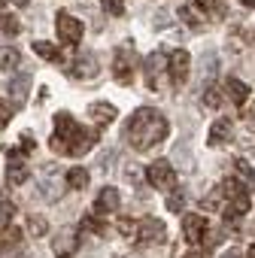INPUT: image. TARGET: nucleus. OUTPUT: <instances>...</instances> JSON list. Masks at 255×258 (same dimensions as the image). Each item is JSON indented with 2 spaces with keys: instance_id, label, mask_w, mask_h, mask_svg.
<instances>
[{
  "instance_id": "nucleus-28",
  "label": "nucleus",
  "mask_w": 255,
  "mask_h": 258,
  "mask_svg": "<svg viewBox=\"0 0 255 258\" xmlns=\"http://www.w3.org/2000/svg\"><path fill=\"white\" fill-rule=\"evenodd\" d=\"M13 216H16V207L10 201H4V204H0V231L13 225Z\"/></svg>"
},
{
  "instance_id": "nucleus-10",
  "label": "nucleus",
  "mask_w": 255,
  "mask_h": 258,
  "mask_svg": "<svg viewBox=\"0 0 255 258\" xmlns=\"http://www.w3.org/2000/svg\"><path fill=\"white\" fill-rule=\"evenodd\" d=\"M52 252L58 258H73L79 252V228H61L58 237L52 240Z\"/></svg>"
},
{
  "instance_id": "nucleus-26",
  "label": "nucleus",
  "mask_w": 255,
  "mask_h": 258,
  "mask_svg": "<svg viewBox=\"0 0 255 258\" xmlns=\"http://www.w3.org/2000/svg\"><path fill=\"white\" fill-rule=\"evenodd\" d=\"M79 231H94V234H106V225L94 216V213H88V216H82V225H79Z\"/></svg>"
},
{
  "instance_id": "nucleus-16",
  "label": "nucleus",
  "mask_w": 255,
  "mask_h": 258,
  "mask_svg": "<svg viewBox=\"0 0 255 258\" xmlns=\"http://www.w3.org/2000/svg\"><path fill=\"white\" fill-rule=\"evenodd\" d=\"M88 115L94 118V124H112L115 121V115H118V109L112 106V103H103V100H94L91 106H88Z\"/></svg>"
},
{
  "instance_id": "nucleus-12",
  "label": "nucleus",
  "mask_w": 255,
  "mask_h": 258,
  "mask_svg": "<svg viewBox=\"0 0 255 258\" xmlns=\"http://www.w3.org/2000/svg\"><path fill=\"white\" fill-rule=\"evenodd\" d=\"M97 73H100V64H97L94 52H82L70 67V76H76V79H94Z\"/></svg>"
},
{
  "instance_id": "nucleus-40",
  "label": "nucleus",
  "mask_w": 255,
  "mask_h": 258,
  "mask_svg": "<svg viewBox=\"0 0 255 258\" xmlns=\"http://www.w3.org/2000/svg\"><path fill=\"white\" fill-rule=\"evenodd\" d=\"M246 258H255V243L249 246V252H246Z\"/></svg>"
},
{
  "instance_id": "nucleus-35",
  "label": "nucleus",
  "mask_w": 255,
  "mask_h": 258,
  "mask_svg": "<svg viewBox=\"0 0 255 258\" xmlns=\"http://www.w3.org/2000/svg\"><path fill=\"white\" fill-rule=\"evenodd\" d=\"M167 210H170V213H179V210H182V195H170V198H167Z\"/></svg>"
},
{
  "instance_id": "nucleus-14",
  "label": "nucleus",
  "mask_w": 255,
  "mask_h": 258,
  "mask_svg": "<svg viewBox=\"0 0 255 258\" xmlns=\"http://www.w3.org/2000/svg\"><path fill=\"white\" fill-rule=\"evenodd\" d=\"M164 67H167L164 52H152V55H146V61H143V73H146V85H149L152 91L158 88V76L164 73Z\"/></svg>"
},
{
  "instance_id": "nucleus-1",
  "label": "nucleus",
  "mask_w": 255,
  "mask_h": 258,
  "mask_svg": "<svg viewBox=\"0 0 255 258\" xmlns=\"http://www.w3.org/2000/svg\"><path fill=\"white\" fill-rule=\"evenodd\" d=\"M167 134H170L167 118L158 109H152V106H140L131 118H128V124H124V140H128V146L137 149V152L155 149L158 143L167 140Z\"/></svg>"
},
{
  "instance_id": "nucleus-32",
  "label": "nucleus",
  "mask_w": 255,
  "mask_h": 258,
  "mask_svg": "<svg viewBox=\"0 0 255 258\" xmlns=\"http://www.w3.org/2000/svg\"><path fill=\"white\" fill-rule=\"evenodd\" d=\"M19 140H22V143L16 146V152H19V155H31V152H34V140H31V134H22Z\"/></svg>"
},
{
  "instance_id": "nucleus-21",
  "label": "nucleus",
  "mask_w": 255,
  "mask_h": 258,
  "mask_svg": "<svg viewBox=\"0 0 255 258\" xmlns=\"http://www.w3.org/2000/svg\"><path fill=\"white\" fill-rule=\"evenodd\" d=\"M195 7L204 10L210 19H222V16L228 13V4H225V0H195Z\"/></svg>"
},
{
  "instance_id": "nucleus-34",
  "label": "nucleus",
  "mask_w": 255,
  "mask_h": 258,
  "mask_svg": "<svg viewBox=\"0 0 255 258\" xmlns=\"http://www.w3.org/2000/svg\"><path fill=\"white\" fill-rule=\"evenodd\" d=\"M179 16H182V22H185V25H188V28H195V31H198V28H201V25H198V19H195V13H192V10H188V7H185V10H182V13H179Z\"/></svg>"
},
{
  "instance_id": "nucleus-18",
  "label": "nucleus",
  "mask_w": 255,
  "mask_h": 258,
  "mask_svg": "<svg viewBox=\"0 0 255 258\" xmlns=\"http://www.w3.org/2000/svg\"><path fill=\"white\" fill-rule=\"evenodd\" d=\"M222 94H228V100H231V103L243 106V103L249 100V85H246V82H240V79H228V82H225V88H222Z\"/></svg>"
},
{
  "instance_id": "nucleus-30",
  "label": "nucleus",
  "mask_w": 255,
  "mask_h": 258,
  "mask_svg": "<svg viewBox=\"0 0 255 258\" xmlns=\"http://www.w3.org/2000/svg\"><path fill=\"white\" fill-rule=\"evenodd\" d=\"M204 210H210V213H213V210H222V191H219V185H216V188L207 195V201H204Z\"/></svg>"
},
{
  "instance_id": "nucleus-29",
  "label": "nucleus",
  "mask_w": 255,
  "mask_h": 258,
  "mask_svg": "<svg viewBox=\"0 0 255 258\" xmlns=\"http://www.w3.org/2000/svg\"><path fill=\"white\" fill-rule=\"evenodd\" d=\"M103 10H106L112 19H121V16H124V0H103Z\"/></svg>"
},
{
  "instance_id": "nucleus-38",
  "label": "nucleus",
  "mask_w": 255,
  "mask_h": 258,
  "mask_svg": "<svg viewBox=\"0 0 255 258\" xmlns=\"http://www.w3.org/2000/svg\"><path fill=\"white\" fill-rule=\"evenodd\" d=\"M182 258H204V255H201V252H185Z\"/></svg>"
},
{
  "instance_id": "nucleus-20",
  "label": "nucleus",
  "mask_w": 255,
  "mask_h": 258,
  "mask_svg": "<svg viewBox=\"0 0 255 258\" xmlns=\"http://www.w3.org/2000/svg\"><path fill=\"white\" fill-rule=\"evenodd\" d=\"M231 164H234V179H237L240 185L252 188V185H255V170H252V167H249V164H246L243 158H234Z\"/></svg>"
},
{
  "instance_id": "nucleus-25",
  "label": "nucleus",
  "mask_w": 255,
  "mask_h": 258,
  "mask_svg": "<svg viewBox=\"0 0 255 258\" xmlns=\"http://www.w3.org/2000/svg\"><path fill=\"white\" fill-rule=\"evenodd\" d=\"M222 97H225V94H222V88H219V85H207L201 100H204V106H207V109H219Z\"/></svg>"
},
{
  "instance_id": "nucleus-33",
  "label": "nucleus",
  "mask_w": 255,
  "mask_h": 258,
  "mask_svg": "<svg viewBox=\"0 0 255 258\" xmlns=\"http://www.w3.org/2000/svg\"><path fill=\"white\" fill-rule=\"evenodd\" d=\"M10 118H13V106H10L7 100H0V131L10 124Z\"/></svg>"
},
{
  "instance_id": "nucleus-24",
  "label": "nucleus",
  "mask_w": 255,
  "mask_h": 258,
  "mask_svg": "<svg viewBox=\"0 0 255 258\" xmlns=\"http://www.w3.org/2000/svg\"><path fill=\"white\" fill-rule=\"evenodd\" d=\"M19 61H22L19 49H13V46L0 49V70H13V67H19Z\"/></svg>"
},
{
  "instance_id": "nucleus-37",
  "label": "nucleus",
  "mask_w": 255,
  "mask_h": 258,
  "mask_svg": "<svg viewBox=\"0 0 255 258\" xmlns=\"http://www.w3.org/2000/svg\"><path fill=\"white\" fill-rule=\"evenodd\" d=\"M222 258H243V255H240V249H228V252H225Z\"/></svg>"
},
{
  "instance_id": "nucleus-43",
  "label": "nucleus",
  "mask_w": 255,
  "mask_h": 258,
  "mask_svg": "<svg viewBox=\"0 0 255 258\" xmlns=\"http://www.w3.org/2000/svg\"><path fill=\"white\" fill-rule=\"evenodd\" d=\"M7 4H10V0H0V10H4V7H7Z\"/></svg>"
},
{
  "instance_id": "nucleus-19",
  "label": "nucleus",
  "mask_w": 255,
  "mask_h": 258,
  "mask_svg": "<svg viewBox=\"0 0 255 258\" xmlns=\"http://www.w3.org/2000/svg\"><path fill=\"white\" fill-rule=\"evenodd\" d=\"M28 88H31V76H28V73L19 76V79L10 85V91H13V109L25 106V100H28Z\"/></svg>"
},
{
  "instance_id": "nucleus-23",
  "label": "nucleus",
  "mask_w": 255,
  "mask_h": 258,
  "mask_svg": "<svg viewBox=\"0 0 255 258\" xmlns=\"http://www.w3.org/2000/svg\"><path fill=\"white\" fill-rule=\"evenodd\" d=\"M34 52H37L40 58H46V61H64V55L58 52V46H52V43H46V40H37V43H34Z\"/></svg>"
},
{
  "instance_id": "nucleus-5",
  "label": "nucleus",
  "mask_w": 255,
  "mask_h": 258,
  "mask_svg": "<svg viewBox=\"0 0 255 258\" xmlns=\"http://www.w3.org/2000/svg\"><path fill=\"white\" fill-rule=\"evenodd\" d=\"M134 240H137L140 246H161V243L167 240V228H164L161 219H155V216H143V219L137 222V234H134Z\"/></svg>"
},
{
  "instance_id": "nucleus-42",
  "label": "nucleus",
  "mask_w": 255,
  "mask_h": 258,
  "mask_svg": "<svg viewBox=\"0 0 255 258\" xmlns=\"http://www.w3.org/2000/svg\"><path fill=\"white\" fill-rule=\"evenodd\" d=\"M249 127H252V131H255V115H249Z\"/></svg>"
},
{
  "instance_id": "nucleus-11",
  "label": "nucleus",
  "mask_w": 255,
  "mask_h": 258,
  "mask_svg": "<svg viewBox=\"0 0 255 258\" xmlns=\"http://www.w3.org/2000/svg\"><path fill=\"white\" fill-rule=\"evenodd\" d=\"M31 176V164H28V155H19L16 149L10 152V164H7V179L10 185H25Z\"/></svg>"
},
{
  "instance_id": "nucleus-13",
  "label": "nucleus",
  "mask_w": 255,
  "mask_h": 258,
  "mask_svg": "<svg viewBox=\"0 0 255 258\" xmlns=\"http://www.w3.org/2000/svg\"><path fill=\"white\" fill-rule=\"evenodd\" d=\"M231 140H234V124L228 118H216L213 127H210V134H207V143L213 149H219V146H228Z\"/></svg>"
},
{
  "instance_id": "nucleus-8",
  "label": "nucleus",
  "mask_w": 255,
  "mask_h": 258,
  "mask_svg": "<svg viewBox=\"0 0 255 258\" xmlns=\"http://www.w3.org/2000/svg\"><path fill=\"white\" fill-rule=\"evenodd\" d=\"M55 31H58V40L67 43V46H76L82 40V22L70 13H64V10L55 16Z\"/></svg>"
},
{
  "instance_id": "nucleus-39",
  "label": "nucleus",
  "mask_w": 255,
  "mask_h": 258,
  "mask_svg": "<svg viewBox=\"0 0 255 258\" xmlns=\"http://www.w3.org/2000/svg\"><path fill=\"white\" fill-rule=\"evenodd\" d=\"M243 7H249V10H255V0H240Z\"/></svg>"
},
{
  "instance_id": "nucleus-27",
  "label": "nucleus",
  "mask_w": 255,
  "mask_h": 258,
  "mask_svg": "<svg viewBox=\"0 0 255 258\" xmlns=\"http://www.w3.org/2000/svg\"><path fill=\"white\" fill-rule=\"evenodd\" d=\"M19 31H22V25H19L16 16H0V34L4 37H16Z\"/></svg>"
},
{
  "instance_id": "nucleus-31",
  "label": "nucleus",
  "mask_w": 255,
  "mask_h": 258,
  "mask_svg": "<svg viewBox=\"0 0 255 258\" xmlns=\"http://www.w3.org/2000/svg\"><path fill=\"white\" fill-rule=\"evenodd\" d=\"M118 231L124 237H134L137 234V219H118Z\"/></svg>"
},
{
  "instance_id": "nucleus-15",
  "label": "nucleus",
  "mask_w": 255,
  "mask_h": 258,
  "mask_svg": "<svg viewBox=\"0 0 255 258\" xmlns=\"http://www.w3.org/2000/svg\"><path fill=\"white\" fill-rule=\"evenodd\" d=\"M118 204H121L118 188L106 185V188L97 195V201H94V216H109V213H115V210H118Z\"/></svg>"
},
{
  "instance_id": "nucleus-7",
  "label": "nucleus",
  "mask_w": 255,
  "mask_h": 258,
  "mask_svg": "<svg viewBox=\"0 0 255 258\" xmlns=\"http://www.w3.org/2000/svg\"><path fill=\"white\" fill-rule=\"evenodd\" d=\"M188 67H192V58H188L185 49H173V52L167 55V67H164V70H167L173 88L185 85V79H188Z\"/></svg>"
},
{
  "instance_id": "nucleus-36",
  "label": "nucleus",
  "mask_w": 255,
  "mask_h": 258,
  "mask_svg": "<svg viewBox=\"0 0 255 258\" xmlns=\"http://www.w3.org/2000/svg\"><path fill=\"white\" fill-rule=\"evenodd\" d=\"M31 231H34V237H40V234L46 231V222H43V219H34V216H31Z\"/></svg>"
},
{
  "instance_id": "nucleus-4",
  "label": "nucleus",
  "mask_w": 255,
  "mask_h": 258,
  "mask_svg": "<svg viewBox=\"0 0 255 258\" xmlns=\"http://www.w3.org/2000/svg\"><path fill=\"white\" fill-rule=\"evenodd\" d=\"M134 67H137L134 46H118L112 52V79L118 85H131L134 82Z\"/></svg>"
},
{
  "instance_id": "nucleus-22",
  "label": "nucleus",
  "mask_w": 255,
  "mask_h": 258,
  "mask_svg": "<svg viewBox=\"0 0 255 258\" xmlns=\"http://www.w3.org/2000/svg\"><path fill=\"white\" fill-rule=\"evenodd\" d=\"M64 179H67V185H70V188H79V191H82V188L88 185V179H91V176H88V170H85V167H70Z\"/></svg>"
},
{
  "instance_id": "nucleus-17",
  "label": "nucleus",
  "mask_w": 255,
  "mask_h": 258,
  "mask_svg": "<svg viewBox=\"0 0 255 258\" xmlns=\"http://www.w3.org/2000/svg\"><path fill=\"white\" fill-rule=\"evenodd\" d=\"M22 243H25L22 231H16V228H4V231H0V255L19 252V249H22Z\"/></svg>"
},
{
  "instance_id": "nucleus-41",
  "label": "nucleus",
  "mask_w": 255,
  "mask_h": 258,
  "mask_svg": "<svg viewBox=\"0 0 255 258\" xmlns=\"http://www.w3.org/2000/svg\"><path fill=\"white\" fill-rule=\"evenodd\" d=\"M13 4H16V7H28V4H31V0H13Z\"/></svg>"
},
{
  "instance_id": "nucleus-3",
  "label": "nucleus",
  "mask_w": 255,
  "mask_h": 258,
  "mask_svg": "<svg viewBox=\"0 0 255 258\" xmlns=\"http://www.w3.org/2000/svg\"><path fill=\"white\" fill-rule=\"evenodd\" d=\"M219 191H222V216H225V222H228V219L237 222V219H243V216L252 210V195H249V188L240 185L234 176H228L225 182H219Z\"/></svg>"
},
{
  "instance_id": "nucleus-9",
  "label": "nucleus",
  "mask_w": 255,
  "mask_h": 258,
  "mask_svg": "<svg viewBox=\"0 0 255 258\" xmlns=\"http://www.w3.org/2000/svg\"><path fill=\"white\" fill-rule=\"evenodd\" d=\"M182 234L188 243H204V237L210 234V222L204 213H185L182 216Z\"/></svg>"
},
{
  "instance_id": "nucleus-2",
  "label": "nucleus",
  "mask_w": 255,
  "mask_h": 258,
  "mask_svg": "<svg viewBox=\"0 0 255 258\" xmlns=\"http://www.w3.org/2000/svg\"><path fill=\"white\" fill-rule=\"evenodd\" d=\"M97 140H100V131L82 127L70 112H58L55 115V134L49 140V146H52L55 155H73V158H79V155L91 152L97 146Z\"/></svg>"
},
{
  "instance_id": "nucleus-6",
  "label": "nucleus",
  "mask_w": 255,
  "mask_h": 258,
  "mask_svg": "<svg viewBox=\"0 0 255 258\" xmlns=\"http://www.w3.org/2000/svg\"><path fill=\"white\" fill-rule=\"evenodd\" d=\"M146 179H149V185L158 188V191H173V185H176V170H173V164H170L167 158H158V161H152V164L146 167Z\"/></svg>"
}]
</instances>
